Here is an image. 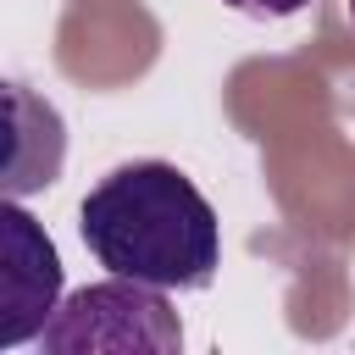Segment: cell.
Masks as SVG:
<instances>
[{
  "label": "cell",
  "instance_id": "cell-3",
  "mask_svg": "<svg viewBox=\"0 0 355 355\" xmlns=\"http://www.w3.org/2000/svg\"><path fill=\"white\" fill-rule=\"evenodd\" d=\"M61 305V250L39 216L0 194V349L44 333Z\"/></svg>",
  "mask_w": 355,
  "mask_h": 355
},
{
  "label": "cell",
  "instance_id": "cell-5",
  "mask_svg": "<svg viewBox=\"0 0 355 355\" xmlns=\"http://www.w3.org/2000/svg\"><path fill=\"white\" fill-rule=\"evenodd\" d=\"M222 6H233V11H244V17H294V11H305L311 0H222Z\"/></svg>",
  "mask_w": 355,
  "mask_h": 355
},
{
  "label": "cell",
  "instance_id": "cell-4",
  "mask_svg": "<svg viewBox=\"0 0 355 355\" xmlns=\"http://www.w3.org/2000/svg\"><path fill=\"white\" fill-rule=\"evenodd\" d=\"M67 166V122L61 111L17 83V78H0V194L6 200H28V194H44Z\"/></svg>",
  "mask_w": 355,
  "mask_h": 355
},
{
  "label": "cell",
  "instance_id": "cell-6",
  "mask_svg": "<svg viewBox=\"0 0 355 355\" xmlns=\"http://www.w3.org/2000/svg\"><path fill=\"white\" fill-rule=\"evenodd\" d=\"M349 17H355V0H349Z\"/></svg>",
  "mask_w": 355,
  "mask_h": 355
},
{
  "label": "cell",
  "instance_id": "cell-2",
  "mask_svg": "<svg viewBox=\"0 0 355 355\" xmlns=\"http://www.w3.org/2000/svg\"><path fill=\"white\" fill-rule=\"evenodd\" d=\"M39 344L50 355H178L183 327L161 288L133 283V277H105L55 305L44 322Z\"/></svg>",
  "mask_w": 355,
  "mask_h": 355
},
{
  "label": "cell",
  "instance_id": "cell-1",
  "mask_svg": "<svg viewBox=\"0 0 355 355\" xmlns=\"http://www.w3.org/2000/svg\"><path fill=\"white\" fill-rule=\"evenodd\" d=\"M78 233L111 277L150 288H205L222 266V222L172 161L105 172L78 205Z\"/></svg>",
  "mask_w": 355,
  "mask_h": 355
}]
</instances>
